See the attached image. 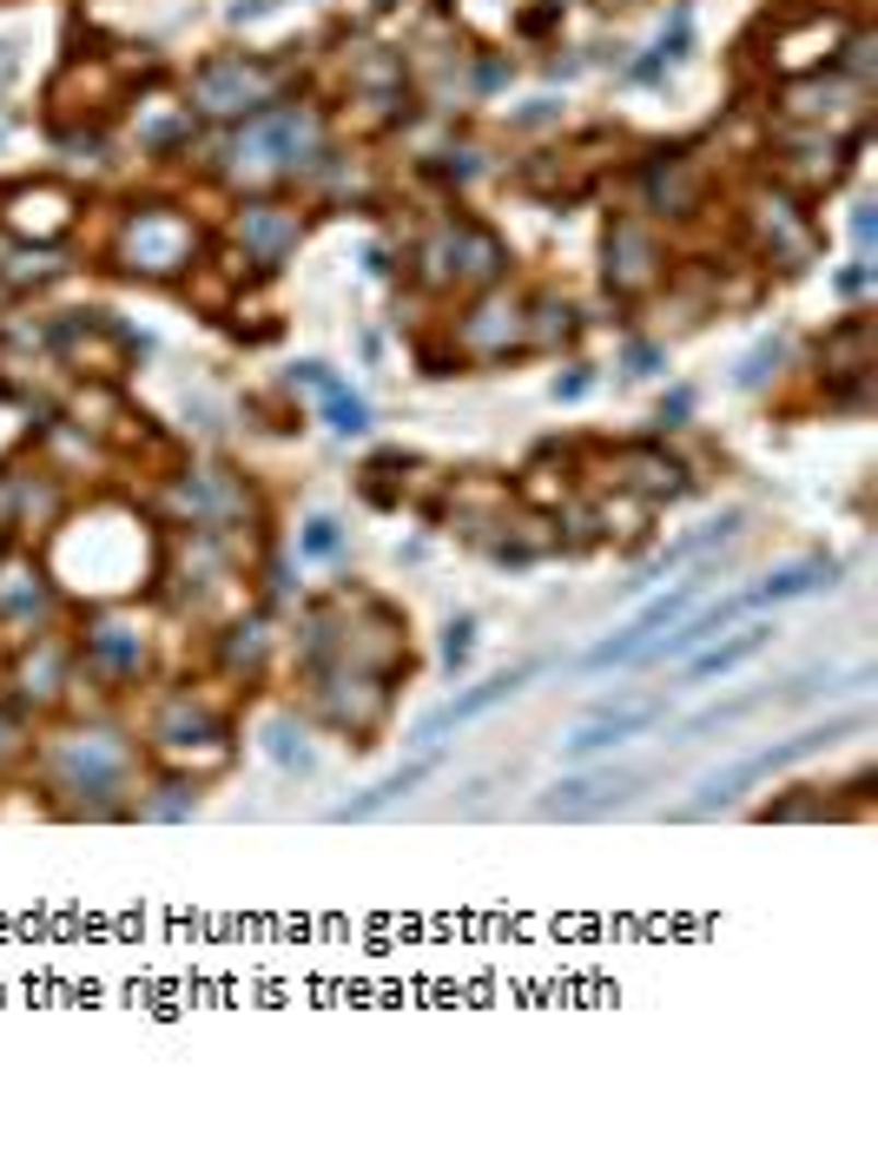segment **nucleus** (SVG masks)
Listing matches in <instances>:
<instances>
[{"label":"nucleus","instance_id":"0eeeda50","mask_svg":"<svg viewBox=\"0 0 878 1155\" xmlns=\"http://www.w3.org/2000/svg\"><path fill=\"white\" fill-rule=\"evenodd\" d=\"M865 726V713H845V720H819V726H806V733H793V739H780V746H753L747 759H734V766H714L707 780L693 786V800L674 813V819H714V813H727L740 793H753L760 780H773V773H786V766H799V759H812V752H826L839 733H858Z\"/></svg>","mask_w":878,"mask_h":1155},{"label":"nucleus","instance_id":"bb28decb","mask_svg":"<svg viewBox=\"0 0 878 1155\" xmlns=\"http://www.w3.org/2000/svg\"><path fill=\"white\" fill-rule=\"evenodd\" d=\"M8 225L14 232H34V238H60L73 225V199L60 185H21L8 199Z\"/></svg>","mask_w":878,"mask_h":1155},{"label":"nucleus","instance_id":"72a5a7b5","mask_svg":"<svg viewBox=\"0 0 878 1155\" xmlns=\"http://www.w3.org/2000/svg\"><path fill=\"white\" fill-rule=\"evenodd\" d=\"M410 456L403 450H390V456H377V463H364V476H358V489H364V502H377V509H403V495H410V482L397 476Z\"/></svg>","mask_w":878,"mask_h":1155},{"label":"nucleus","instance_id":"ddd939ff","mask_svg":"<svg viewBox=\"0 0 878 1155\" xmlns=\"http://www.w3.org/2000/svg\"><path fill=\"white\" fill-rule=\"evenodd\" d=\"M654 773L647 766H595V773H569L536 800V819H601L614 806H628Z\"/></svg>","mask_w":878,"mask_h":1155},{"label":"nucleus","instance_id":"4be33fe9","mask_svg":"<svg viewBox=\"0 0 878 1155\" xmlns=\"http://www.w3.org/2000/svg\"><path fill=\"white\" fill-rule=\"evenodd\" d=\"M654 278H660V245H654V232L634 225V219H621V225L608 232V291L634 298V291H647Z\"/></svg>","mask_w":878,"mask_h":1155},{"label":"nucleus","instance_id":"f8f14e48","mask_svg":"<svg viewBox=\"0 0 878 1155\" xmlns=\"http://www.w3.org/2000/svg\"><path fill=\"white\" fill-rule=\"evenodd\" d=\"M60 621V582L34 561V555H8L0 548V634H47Z\"/></svg>","mask_w":878,"mask_h":1155},{"label":"nucleus","instance_id":"7ed1b4c3","mask_svg":"<svg viewBox=\"0 0 878 1155\" xmlns=\"http://www.w3.org/2000/svg\"><path fill=\"white\" fill-rule=\"evenodd\" d=\"M159 773H186V780H212L232 766L238 752V733H232V713L206 693V687H165L145 713V746H139Z\"/></svg>","mask_w":878,"mask_h":1155},{"label":"nucleus","instance_id":"37998d69","mask_svg":"<svg viewBox=\"0 0 878 1155\" xmlns=\"http://www.w3.org/2000/svg\"><path fill=\"white\" fill-rule=\"evenodd\" d=\"M654 423H660V430H687V423H693V390H674Z\"/></svg>","mask_w":878,"mask_h":1155},{"label":"nucleus","instance_id":"2eb2a0df","mask_svg":"<svg viewBox=\"0 0 878 1155\" xmlns=\"http://www.w3.org/2000/svg\"><path fill=\"white\" fill-rule=\"evenodd\" d=\"M192 100H199V113H212V119L265 113V106H271V73H265L258 60H245V54H225V60H206V67L192 73Z\"/></svg>","mask_w":878,"mask_h":1155},{"label":"nucleus","instance_id":"a19ab883","mask_svg":"<svg viewBox=\"0 0 878 1155\" xmlns=\"http://www.w3.org/2000/svg\"><path fill=\"white\" fill-rule=\"evenodd\" d=\"M660 363H667L660 343H628V350H621V370H628V376H654Z\"/></svg>","mask_w":878,"mask_h":1155},{"label":"nucleus","instance_id":"7c9ffc66","mask_svg":"<svg viewBox=\"0 0 878 1155\" xmlns=\"http://www.w3.org/2000/svg\"><path fill=\"white\" fill-rule=\"evenodd\" d=\"M317 404H324V423H330L337 436H364V430L377 423V417H371V404H364L358 390H350L343 376H330V383H324V390H317Z\"/></svg>","mask_w":878,"mask_h":1155},{"label":"nucleus","instance_id":"c9c22d12","mask_svg":"<svg viewBox=\"0 0 878 1155\" xmlns=\"http://www.w3.org/2000/svg\"><path fill=\"white\" fill-rule=\"evenodd\" d=\"M852 806L832 800V786H799V800H773L760 806V819H845Z\"/></svg>","mask_w":878,"mask_h":1155},{"label":"nucleus","instance_id":"4468645a","mask_svg":"<svg viewBox=\"0 0 878 1155\" xmlns=\"http://www.w3.org/2000/svg\"><path fill=\"white\" fill-rule=\"evenodd\" d=\"M502 265H508V252L482 225H443L423 245V278L430 284H489V278H502Z\"/></svg>","mask_w":878,"mask_h":1155},{"label":"nucleus","instance_id":"f3484780","mask_svg":"<svg viewBox=\"0 0 878 1155\" xmlns=\"http://www.w3.org/2000/svg\"><path fill=\"white\" fill-rule=\"evenodd\" d=\"M119 252H126V271L172 278L179 265H192V225H186L179 212H132Z\"/></svg>","mask_w":878,"mask_h":1155},{"label":"nucleus","instance_id":"5701e85b","mask_svg":"<svg viewBox=\"0 0 878 1155\" xmlns=\"http://www.w3.org/2000/svg\"><path fill=\"white\" fill-rule=\"evenodd\" d=\"M436 766H443V746H423V752H417L410 766H397V773H390V780H377L371 793H358V800H343V806H330V819H337V826H364V819H377V813H390L397 800H410V793H417V786H423V780L436 773Z\"/></svg>","mask_w":878,"mask_h":1155},{"label":"nucleus","instance_id":"2f4dec72","mask_svg":"<svg viewBox=\"0 0 878 1155\" xmlns=\"http://www.w3.org/2000/svg\"><path fill=\"white\" fill-rule=\"evenodd\" d=\"M760 707H773V687H753V693H740V700H714V707H700L693 720H680V739L721 733V726H734V720H747V713H760Z\"/></svg>","mask_w":878,"mask_h":1155},{"label":"nucleus","instance_id":"423d86ee","mask_svg":"<svg viewBox=\"0 0 878 1155\" xmlns=\"http://www.w3.org/2000/svg\"><path fill=\"white\" fill-rule=\"evenodd\" d=\"M73 654H80V687L99 680L106 693H126L152 674V621L126 602H93L80 615Z\"/></svg>","mask_w":878,"mask_h":1155},{"label":"nucleus","instance_id":"6e6552de","mask_svg":"<svg viewBox=\"0 0 878 1155\" xmlns=\"http://www.w3.org/2000/svg\"><path fill=\"white\" fill-rule=\"evenodd\" d=\"M73 515V489L60 469L34 463V456H8L0 463V541H40Z\"/></svg>","mask_w":878,"mask_h":1155},{"label":"nucleus","instance_id":"6ab92c4d","mask_svg":"<svg viewBox=\"0 0 878 1155\" xmlns=\"http://www.w3.org/2000/svg\"><path fill=\"white\" fill-rule=\"evenodd\" d=\"M747 522H753V509H721V515H707V522H700V528H687L680 541H667V548H660V555H654V561H647V568L634 574V582H621V595H641V588H654V582H667V574H674V568H687V561H700V555H714V548H727V541H734V535H740Z\"/></svg>","mask_w":878,"mask_h":1155},{"label":"nucleus","instance_id":"4c0bfd02","mask_svg":"<svg viewBox=\"0 0 878 1155\" xmlns=\"http://www.w3.org/2000/svg\"><path fill=\"white\" fill-rule=\"evenodd\" d=\"M476 628H482V621H476L469 608H463V615H449V628H443V667H449V674H463V667H469V654H476Z\"/></svg>","mask_w":878,"mask_h":1155},{"label":"nucleus","instance_id":"412c9836","mask_svg":"<svg viewBox=\"0 0 878 1155\" xmlns=\"http://www.w3.org/2000/svg\"><path fill=\"white\" fill-rule=\"evenodd\" d=\"M456 337H463L469 357H508V350L529 343V311H522L515 298H482V304L463 317Z\"/></svg>","mask_w":878,"mask_h":1155},{"label":"nucleus","instance_id":"a878e982","mask_svg":"<svg viewBox=\"0 0 878 1155\" xmlns=\"http://www.w3.org/2000/svg\"><path fill=\"white\" fill-rule=\"evenodd\" d=\"M238 238H245V252H251L258 265H278V258L304 238V219L284 212V206H245V212H238Z\"/></svg>","mask_w":878,"mask_h":1155},{"label":"nucleus","instance_id":"c85d7f7f","mask_svg":"<svg viewBox=\"0 0 878 1155\" xmlns=\"http://www.w3.org/2000/svg\"><path fill=\"white\" fill-rule=\"evenodd\" d=\"M647 199L660 206V219H687V212H693V199H700V178H693V165L660 152V165L647 172Z\"/></svg>","mask_w":878,"mask_h":1155},{"label":"nucleus","instance_id":"1a4fd4ad","mask_svg":"<svg viewBox=\"0 0 878 1155\" xmlns=\"http://www.w3.org/2000/svg\"><path fill=\"white\" fill-rule=\"evenodd\" d=\"M73 687H80L73 641H60L54 628L14 641V661H8V707L14 713H60L73 700Z\"/></svg>","mask_w":878,"mask_h":1155},{"label":"nucleus","instance_id":"473e14b6","mask_svg":"<svg viewBox=\"0 0 878 1155\" xmlns=\"http://www.w3.org/2000/svg\"><path fill=\"white\" fill-rule=\"evenodd\" d=\"M192 813H199V780L186 773H165L152 800H139V819H192Z\"/></svg>","mask_w":878,"mask_h":1155},{"label":"nucleus","instance_id":"20e7f679","mask_svg":"<svg viewBox=\"0 0 878 1155\" xmlns=\"http://www.w3.org/2000/svg\"><path fill=\"white\" fill-rule=\"evenodd\" d=\"M165 528H192V535H219L232 541L245 561H258V535H265V495L251 489V476L238 469H172L165 495H159Z\"/></svg>","mask_w":878,"mask_h":1155},{"label":"nucleus","instance_id":"f03ea898","mask_svg":"<svg viewBox=\"0 0 878 1155\" xmlns=\"http://www.w3.org/2000/svg\"><path fill=\"white\" fill-rule=\"evenodd\" d=\"M297 661H343L384 680L410 674V615L377 588L337 582L297 608Z\"/></svg>","mask_w":878,"mask_h":1155},{"label":"nucleus","instance_id":"e433bc0d","mask_svg":"<svg viewBox=\"0 0 878 1155\" xmlns=\"http://www.w3.org/2000/svg\"><path fill=\"white\" fill-rule=\"evenodd\" d=\"M780 363H786V337H760V343L734 363V383H740V390H766V383L780 376Z\"/></svg>","mask_w":878,"mask_h":1155},{"label":"nucleus","instance_id":"58836bf2","mask_svg":"<svg viewBox=\"0 0 878 1155\" xmlns=\"http://www.w3.org/2000/svg\"><path fill=\"white\" fill-rule=\"evenodd\" d=\"M555 337H575V311L555 304V298H542L536 317H529V343H555Z\"/></svg>","mask_w":878,"mask_h":1155},{"label":"nucleus","instance_id":"c756f323","mask_svg":"<svg viewBox=\"0 0 878 1155\" xmlns=\"http://www.w3.org/2000/svg\"><path fill=\"white\" fill-rule=\"evenodd\" d=\"M878 680V667L871 661H858V667H839V674H826V700L832 693H858V687H871ZM819 693V667L812 674H799V680H786L780 693H773V707H799V700H812Z\"/></svg>","mask_w":878,"mask_h":1155},{"label":"nucleus","instance_id":"9d476101","mask_svg":"<svg viewBox=\"0 0 878 1155\" xmlns=\"http://www.w3.org/2000/svg\"><path fill=\"white\" fill-rule=\"evenodd\" d=\"M601 489L641 502V509H660V502H680L687 489H700V476L667 450V443H621L608 450V476H595Z\"/></svg>","mask_w":878,"mask_h":1155},{"label":"nucleus","instance_id":"39448f33","mask_svg":"<svg viewBox=\"0 0 878 1155\" xmlns=\"http://www.w3.org/2000/svg\"><path fill=\"white\" fill-rule=\"evenodd\" d=\"M291 687H297V707L350 746H377V733L390 726V707H397V680L343 667V661H297Z\"/></svg>","mask_w":878,"mask_h":1155},{"label":"nucleus","instance_id":"f257e3e1","mask_svg":"<svg viewBox=\"0 0 878 1155\" xmlns=\"http://www.w3.org/2000/svg\"><path fill=\"white\" fill-rule=\"evenodd\" d=\"M34 786L60 819H132L139 813V739L113 720H67L34 746Z\"/></svg>","mask_w":878,"mask_h":1155},{"label":"nucleus","instance_id":"dca6fc26","mask_svg":"<svg viewBox=\"0 0 878 1155\" xmlns=\"http://www.w3.org/2000/svg\"><path fill=\"white\" fill-rule=\"evenodd\" d=\"M660 720H667V693L608 700V707H595V720H582V726L562 739V759H601V752H614V746H628V739L654 733Z\"/></svg>","mask_w":878,"mask_h":1155},{"label":"nucleus","instance_id":"f704fd0d","mask_svg":"<svg viewBox=\"0 0 878 1155\" xmlns=\"http://www.w3.org/2000/svg\"><path fill=\"white\" fill-rule=\"evenodd\" d=\"M297 555H304V561H343V522H337L330 509L304 515V522H297Z\"/></svg>","mask_w":878,"mask_h":1155},{"label":"nucleus","instance_id":"b1692460","mask_svg":"<svg viewBox=\"0 0 878 1155\" xmlns=\"http://www.w3.org/2000/svg\"><path fill=\"white\" fill-rule=\"evenodd\" d=\"M773 621H747V628H734L727 641L714 634V641H700L693 654H687V680H714V674H734V667H747L753 654H766L773 648Z\"/></svg>","mask_w":878,"mask_h":1155},{"label":"nucleus","instance_id":"393cba45","mask_svg":"<svg viewBox=\"0 0 878 1155\" xmlns=\"http://www.w3.org/2000/svg\"><path fill=\"white\" fill-rule=\"evenodd\" d=\"M258 746H265V759L278 766L284 780H317V746H311V726L297 713L258 720Z\"/></svg>","mask_w":878,"mask_h":1155},{"label":"nucleus","instance_id":"a18cd8bd","mask_svg":"<svg viewBox=\"0 0 878 1155\" xmlns=\"http://www.w3.org/2000/svg\"><path fill=\"white\" fill-rule=\"evenodd\" d=\"M0 298H8V284H0Z\"/></svg>","mask_w":878,"mask_h":1155},{"label":"nucleus","instance_id":"ea45409f","mask_svg":"<svg viewBox=\"0 0 878 1155\" xmlns=\"http://www.w3.org/2000/svg\"><path fill=\"white\" fill-rule=\"evenodd\" d=\"M27 746H34V739H27V720H21L8 700H0V773H8V766H14Z\"/></svg>","mask_w":878,"mask_h":1155},{"label":"nucleus","instance_id":"cd10ccee","mask_svg":"<svg viewBox=\"0 0 878 1155\" xmlns=\"http://www.w3.org/2000/svg\"><path fill=\"white\" fill-rule=\"evenodd\" d=\"M819 376H826V383L871 376V324H865V317L839 324V337H826V343H819Z\"/></svg>","mask_w":878,"mask_h":1155},{"label":"nucleus","instance_id":"79ce46f5","mask_svg":"<svg viewBox=\"0 0 878 1155\" xmlns=\"http://www.w3.org/2000/svg\"><path fill=\"white\" fill-rule=\"evenodd\" d=\"M595 390V376H588V363H575L569 376H555V404H582Z\"/></svg>","mask_w":878,"mask_h":1155},{"label":"nucleus","instance_id":"9b49d317","mask_svg":"<svg viewBox=\"0 0 878 1155\" xmlns=\"http://www.w3.org/2000/svg\"><path fill=\"white\" fill-rule=\"evenodd\" d=\"M542 654H529V661H515V667H502V674H489V680H476V687H463L456 700H443V707H430L417 726H410V746L423 752V746H443L456 726H469V720H482V713H495V707H508L529 680H542Z\"/></svg>","mask_w":878,"mask_h":1155},{"label":"nucleus","instance_id":"a211bd4d","mask_svg":"<svg viewBox=\"0 0 878 1155\" xmlns=\"http://www.w3.org/2000/svg\"><path fill=\"white\" fill-rule=\"evenodd\" d=\"M839 574H845V561H839V555H799V561H780V568H766V574H760V582H747V588H740V608H747V615H760V608H786V602L826 595V588H839Z\"/></svg>","mask_w":878,"mask_h":1155},{"label":"nucleus","instance_id":"c03bdc74","mask_svg":"<svg viewBox=\"0 0 878 1155\" xmlns=\"http://www.w3.org/2000/svg\"><path fill=\"white\" fill-rule=\"evenodd\" d=\"M865 284H871V271H865V265H852V271H839V291H845V298H858Z\"/></svg>","mask_w":878,"mask_h":1155},{"label":"nucleus","instance_id":"aec40b11","mask_svg":"<svg viewBox=\"0 0 878 1155\" xmlns=\"http://www.w3.org/2000/svg\"><path fill=\"white\" fill-rule=\"evenodd\" d=\"M271 648H278V634H271L265 615H232V621L212 634V667H219L232 687H258L265 667H271Z\"/></svg>","mask_w":878,"mask_h":1155}]
</instances>
